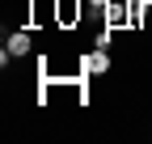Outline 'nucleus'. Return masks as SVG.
<instances>
[{
  "instance_id": "nucleus-1",
  "label": "nucleus",
  "mask_w": 152,
  "mask_h": 144,
  "mask_svg": "<svg viewBox=\"0 0 152 144\" xmlns=\"http://www.w3.org/2000/svg\"><path fill=\"white\" fill-rule=\"evenodd\" d=\"M30 51H34V38H30L26 30H13V34H9V43H4V55H0V60L9 64V55H13V60H21V55H30Z\"/></svg>"
},
{
  "instance_id": "nucleus-2",
  "label": "nucleus",
  "mask_w": 152,
  "mask_h": 144,
  "mask_svg": "<svg viewBox=\"0 0 152 144\" xmlns=\"http://www.w3.org/2000/svg\"><path fill=\"white\" fill-rule=\"evenodd\" d=\"M85 68H89V72H106V68H110V60H106V51L97 47V51H93V55H85Z\"/></svg>"
},
{
  "instance_id": "nucleus-3",
  "label": "nucleus",
  "mask_w": 152,
  "mask_h": 144,
  "mask_svg": "<svg viewBox=\"0 0 152 144\" xmlns=\"http://www.w3.org/2000/svg\"><path fill=\"white\" fill-rule=\"evenodd\" d=\"M64 21H72V17H80V4H72V0H64V9H59Z\"/></svg>"
},
{
  "instance_id": "nucleus-4",
  "label": "nucleus",
  "mask_w": 152,
  "mask_h": 144,
  "mask_svg": "<svg viewBox=\"0 0 152 144\" xmlns=\"http://www.w3.org/2000/svg\"><path fill=\"white\" fill-rule=\"evenodd\" d=\"M110 43H114V34H110V26H106V30H102V34H97V47H102V51H106V47H110Z\"/></svg>"
},
{
  "instance_id": "nucleus-5",
  "label": "nucleus",
  "mask_w": 152,
  "mask_h": 144,
  "mask_svg": "<svg viewBox=\"0 0 152 144\" xmlns=\"http://www.w3.org/2000/svg\"><path fill=\"white\" fill-rule=\"evenodd\" d=\"M89 4H93V9H106V4H110V0H89Z\"/></svg>"
}]
</instances>
